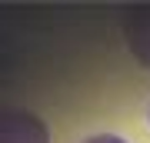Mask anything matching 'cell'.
Here are the masks:
<instances>
[{
  "mask_svg": "<svg viewBox=\"0 0 150 143\" xmlns=\"http://www.w3.org/2000/svg\"><path fill=\"white\" fill-rule=\"evenodd\" d=\"M0 143H50V133L40 117L20 106H7L0 113Z\"/></svg>",
  "mask_w": 150,
  "mask_h": 143,
  "instance_id": "cell-1",
  "label": "cell"
},
{
  "mask_svg": "<svg viewBox=\"0 0 150 143\" xmlns=\"http://www.w3.org/2000/svg\"><path fill=\"white\" fill-rule=\"evenodd\" d=\"M123 37L130 53L150 70V7H127L123 10Z\"/></svg>",
  "mask_w": 150,
  "mask_h": 143,
  "instance_id": "cell-2",
  "label": "cell"
},
{
  "mask_svg": "<svg viewBox=\"0 0 150 143\" xmlns=\"http://www.w3.org/2000/svg\"><path fill=\"white\" fill-rule=\"evenodd\" d=\"M83 143H127V140L117 137V133H97V137H87Z\"/></svg>",
  "mask_w": 150,
  "mask_h": 143,
  "instance_id": "cell-3",
  "label": "cell"
}]
</instances>
